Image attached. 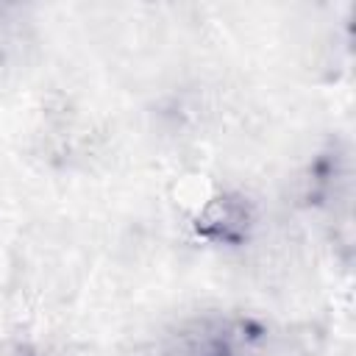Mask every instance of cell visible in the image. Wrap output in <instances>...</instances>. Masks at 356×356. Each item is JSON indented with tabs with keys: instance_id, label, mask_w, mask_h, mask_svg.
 Listing matches in <instances>:
<instances>
[{
	"instance_id": "cell-1",
	"label": "cell",
	"mask_w": 356,
	"mask_h": 356,
	"mask_svg": "<svg viewBox=\"0 0 356 356\" xmlns=\"http://www.w3.org/2000/svg\"><path fill=\"white\" fill-rule=\"evenodd\" d=\"M181 348L189 356H250L256 345V328L245 320H197L181 337Z\"/></svg>"
},
{
	"instance_id": "cell-2",
	"label": "cell",
	"mask_w": 356,
	"mask_h": 356,
	"mask_svg": "<svg viewBox=\"0 0 356 356\" xmlns=\"http://www.w3.org/2000/svg\"><path fill=\"white\" fill-rule=\"evenodd\" d=\"M250 222V209L234 195H220L214 197L200 214H197V228L209 239H222V242H236L245 236Z\"/></svg>"
}]
</instances>
